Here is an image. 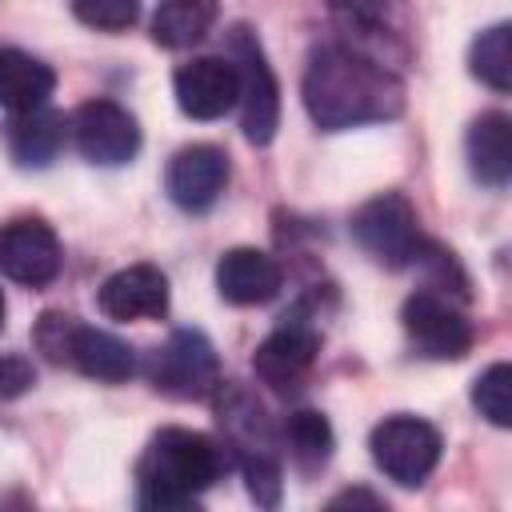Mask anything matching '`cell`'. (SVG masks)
I'll list each match as a JSON object with an SVG mask.
<instances>
[{
  "instance_id": "cell-10",
  "label": "cell",
  "mask_w": 512,
  "mask_h": 512,
  "mask_svg": "<svg viewBox=\"0 0 512 512\" xmlns=\"http://www.w3.org/2000/svg\"><path fill=\"white\" fill-rule=\"evenodd\" d=\"M68 132H72V144L76 152L88 160V164H100V168H116V164H128L140 148V124L136 116L116 104V100H84L72 120H68Z\"/></svg>"
},
{
  "instance_id": "cell-27",
  "label": "cell",
  "mask_w": 512,
  "mask_h": 512,
  "mask_svg": "<svg viewBox=\"0 0 512 512\" xmlns=\"http://www.w3.org/2000/svg\"><path fill=\"white\" fill-rule=\"evenodd\" d=\"M344 504H368V508H380L384 500L372 496V492H364V488H356V492H340V496H332V508H344Z\"/></svg>"
},
{
  "instance_id": "cell-15",
  "label": "cell",
  "mask_w": 512,
  "mask_h": 512,
  "mask_svg": "<svg viewBox=\"0 0 512 512\" xmlns=\"http://www.w3.org/2000/svg\"><path fill=\"white\" fill-rule=\"evenodd\" d=\"M96 304L108 320H160L168 312V276L156 264H128L100 284Z\"/></svg>"
},
{
  "instance_id": "cell-6",
  "label": "cell",
  "mask_w": 512,
  "mask_h": 512,
  "mask_svg": "<svg viewBox=\"0 0 512 512\" xmlns=\"http://www.w3.org/2000/svg\"><path fill=\"white\" fill-rule=\"evenodd\" d=\"M352 236L372 260H380L388 268L412 264L424 244L420 216L404 192H380V196L364 200L352 212Z\"/></svg>"
},
{
  "instance_id": "cell-28",
  "label": "cell",
  "mask_w": 512,
  "mask_h": 512,
  "mask_svg": "<svg viewBox=\"0 0 512 512\" xmlns=\"http://www.w3.org/2000/svg\"><path fill=\"white\" fill-rule=\"evenodd\" d=\"M0 324H4V296H0Z\"/></svg>"
},
{
  "instance_id": "cell-8",
  "label": "cell",
  "mask_w": 512,
  "mask_h": 512,
  "mask_svg": "<svg viewBox=\"0 0 512 512\" xmlns=\"http://www.w3.org/2000/svg\"><path fill=\"white\" fill-rule=\"evenodd\" d=\"M400 320H404L408 340L432 360H460L472 352L476 328L464 316V308L456 304V296H448V292H436V288L412 292L400 308Z\"/></svg>"
},
{
  "instance_id": "cell-26",
  "label": "cell",
  "mask_w": 512,
  "mask_h": 512,
  "mask_svg": "<svg viewBox=\"0 0 512 512\" xmlns=\"http://www.w3.org/2000/svg\"><path fill=\"white\" fill-rule=\"evenodd\" d=\"M36 384V368L24 356H0V404L24 396Z\"/></svg>"
},
{
  "instance_id": "cell-14",
  "label": "cell",
  "mask_w": 512,
  "mask_h": 512,
  "mask_svg": "<svg viewBox=\"0 0 512 512\" xmlns=\"http://www.w3.org/2000/svg\"><path fill=\"white\" fill-rule=\"evenodd\" d=\"M228 184V156L216 144H188L168 160L164 188L176 208L184 212H204L220 200Z\"/></svg>"
},
{
  "instance_id": "cell-7",
  "label": "cell",
  "mask_w": 512,
  "mask_h": 512,
  "mask_svg": "<svg viewBox=\"0 0 512 512\" xmlns=\"http://www.w3.org/2000/svg\"><path fill=\"white\" fill-rule=\"evenodd\" d=\"M148 380L156 392L172 400H204L220 384V360L216 348L204 332L196 328H176L148 364Z\"/></svg>"
},
{
  "instance_id": "cell-22",
  "label": "cell",
  "mask_w": 512,
  "mask_h": 512,
  "mask_svg": "<svg viewBox=\"0 0 512 512\" xmlns=\"http://www.w3.org/2000/svg\"><path fill=\"white\" fill-rule=\"evenodd\" d=\"M468 68L492 92H508L512 88V28L508 24H492L488 32H480L472 40Z\"/></svg>"
},
{
  "instance_id": "cell-11",
  "label": "cell",
  "mask_w": 512,
  "mask_h": 512,
  "mask_svg": "<svg viewBox=\"0 0 512 512\" xmlns=\"http://www.w3.org/2000/svg\"><path fill=\"white\" fill-rule=\"evenodd\" d=\"M320 356V328L300 312L284 316L252 352V372L272 392H296Z\"/></svg>"
},
{
  "instance_id": "cell-17",
  "label": "cell",
  "mask_w": 512,
  "mask_h": 512,
  "mask_svg": "<svg viewBox=\"0 0 512 512\" xmlns=\"http://www.w3.org/2000/svg\"><path fill=\"white\" fill-rule=\"evenodd\" d=\"M464 152H468V168L480 184L488 188H504L512 176V120L504 112H484L468 124L464 136Z\"/></svg>"
},
{
  "instance_id": "cell-16",
  "label": "cell",
  "mask_w": 512,
  "mask_h": 512,
  "mask_svg": "<svg viewBox=\"0 0 512 512\" xmlns=\"http://www.w3.org/2000/svg\"><path fill=\"white\" fill-rule=\"evenodd\" d=\"M280 284H284V272L276 256H268L264 248H228L216 260V292L236 308L268 304L280 292Z\"/></svg>"
},
{
  "instance_id": "cell-9",
  "label": "cell",
  "mask_w": 512,
  "mask_h": 512,
  "mask_svg": "<svg viewBox=\"0 0 512 512\" xmlns=\"http://www.w3.org/2000/svg\"><path fill=\"white\" fill-rule=\"evenodd\" d=\"M440 448H444L440 432L420 416H388V420H380L372 428V460H376V468L388 480L404 484V488H416V484H424L432 476V468L440 460Z\"/></svg>"
},
{
  "instance_id": "cell-25",
  "label": "cell",
  "mask_w": 512,
  "mask_h": 512,
  "mask_svg": "<svg viewBox=\"0 0 512 512\" xmlns=\"http://www.w3.org/2000/svg\"><path fill=\"white\" fill-rule=\"evenodd\" d=\"M240 472H244V484H248V496L260 504V508H276L280 504V464L276 456H244L236 460Z\"/></svg>"
},
{
  "instance_id": "cell-12",
  "label": "cell",
  "mask_w": 512,
  "mask_h": 512,
  "mask_svg": "<svg viewBox=\"0 0 512 512\" xmlns=\"http://www.w3.org/2000/svg\"><path fill=\"white\" fill-rule=\"evenodd\" d=\"M64 248L40 216H16L0 228V272L24 288H44L60 276Z\"/></svg>"
},
{
  "instance_id": "cell-5",
  "label": "cell",
  "mask_w": 512,
  "mask_h": 512,
  "mask_svg": "<svg viewBox=\"0 0 512 512\" xmlns=\"http://www.w3.org/2000/svg\"><path fill=\"white\" fill-rule=\"evenodd\" d=\"M336 24H340V44L400 68L408 60V0H328Z\"/></svg>"
},
{
  "instance_id": "cell-21",
  "label": "cell",
  "mask_w": 512,
  "mask_h": 512,
  "mask_svg": "<svg viewBox=\"0 0 512 512\" xmlns=\"http://www.w3.org/2000/svg\"><path fill=\"white\" fill-rule=\"evenodd\" d=\"M280 440L292 456V464L300 472H320L328 460H332V448H336V436H332V424L324 412L316 408H296L284 428H280Z\"/></svg>"
},
{
  "instance_id": "cell-2",
  "label": "cell",
  "mask_w": 512,
  "mask_h": 512,
  "mask_svg": "<svg viewBox=\"0 0 512 512\" xmlns=\"http://www.w3.org/2000/svg\"><path fill=\"white\" fill-rule=\"evenodd\" d=\"M232 464L228 448L192 428H160L136 464V500L152 512L192 508Z\"/></svg>"
},
{
  "instance_id": "cell-4",
  "label": "cell",
  "mask_w": 512,
  "mask_h": 512,
  "mask_svg": "<svg viewBox=\"0 0 512 512\" xmlns=\"http://www.w3.org/2000/svg\"><path fill=\"white\" fill-rule=\"evenodd\" d=\"M232 64H236V80H240V96H236V108H240V128H244V140L264 148L272 144L276 128H280V84H276V72L256 40L252 28H232Z\"/></svg>"
},
{
  "instance_id": "cell-18",
  "label": "cell",
  "mask_w": 512,
  "mask_h": 512,
  "mask_svg": "<svg viewBox=\"0 0 512 512\" xmlns=\"http://www.w3.org/2000/svg\"><path fill=\"white\" fill-rule=\"evenodd\" d=\"M56 88V72L24 52V48H0V108H8L12 116L20 112H36L48 104Z\"/></svg>"
},
{
  "instance_id": "cell-24",
  "label": "cell",
  "mask_w": 512,
  "mask_h": 512,
  "mask_svg": "<svg viewBox=\"0 0 512 512\" xmlns=\"http://www.w3.org/2000/svg\"><path fill=\"white\" fill-rule=\"evenodd\" d=\"M72 16L96 32H124L140 16V0H72Z\"/></svg>"
},
{
  "instance_id": "cell-1",
  "label": "cell",
  "mask_w": 512,
  "mask_h": 512,
  "mask_svg": "<svg viewBox=\"0 0 512 512\" xmlns=\"http://www.w3.org/2000/svg\"><path fill=\"white\" fill-rule=\"evenodd\" d=\"M304 108L320 132H344L360 124H380L400 116L404 108V80L396 68L348 48V44H320L304 68Z\"/></svg>"
},
{
  "instance_id": "cell-13",
  "label": "cell",
  "mask_w": 512,
  "mask_h": 512,
  "mask_svg": "<svg viewBox=\"0 0 512 512\" xmlns=\"http://www.w3.org/2000/svg\"><path fill=\"white\" fill-rule=\"evenodd\" d=\"M172 92H176V104L184 116L220 120L228 108H236V96H240L236 64L228 56H196L176 68Z\"/></svg>"
},
{
  "instance_id": "cell-3",
  "label": "cell",
  "mask_w": 512,
  "mask_h": 512,
  "mask_svg": "<svg viewBox=\"0 0 512 512\" xmlns=\"http://www.w3.org/2000/svg\"><path fill=\"white\" fill-rule=\"evenodd\" d=\"M32 340L52 364H72L76 372L104 380V384H120L136 372V356L120 336L92 328V324H80L68 312H44L36 320Z\"/></svg>"
},
{
  "instance_id": "cell-23",
  "label": "cell",
  "mask_w": 512,
  "mask_h": 512,
  "mask_svg": "<svg viewBox=\"0 0 512 512\" xmlns=\"http://www.w3.org/2000/svg\"><path fill=\"white\" fill-rule=\"evenodd\" d=\"M472 404L484 420H492L496 428H512V368L500 360L492 368H484L472 384Z\"/></svg>"
},
{
  "instance_id": "cell-19",
  "label": "cell",
  "mask_w": 512,
  "mask_h": 512,
  "mask_svg": "<svg viewBox=\"0 0 512 512\" xmlns=\"http://www.w3.org/2000/svg\"><path fill=\"white\" fill-rule=\"evenodd\" d=\"M64 136H68V124H64L60 112H48V108L20 112L8 124V152L24 168H44L60 156Z\"/></svg>"
},
{
  "instance_id": "cell-20",
  "label": "cell",
  "mask_w": 512,
  "mask_h": 512,
  "mask_svg": "<svg viewBox=\"0 0 512 512\" xmlns=\"http://www.w3.org/2000/svg\"><path fill=\"white\" fill-rule=\"evenodd\" d=\"M216 0H160L152 16V40L164 48H192L216 24Z\"/></svg>"
}]
</instances>
